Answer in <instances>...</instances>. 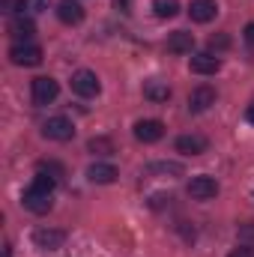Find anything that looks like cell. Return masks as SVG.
<instances>
[{"label":"cell","mask_w":254,"mask_h":257,"mask_svg":"<svg viewBox=\"0 0 254 257\" xmlns=\"http://www.w3.org/2000/svg\"><path fill=\"white\" fill-rule=\"evenodd\" d=\"M135 138L141 144H156L165 138V123L162 120H138L135 123Z\"/></svg>","instance_id":"cell-9"},{"label":"cell","mask_w":254,"mask_h":257,"mask_svg":"<svg viewBox=\"0 0 254 257\" xmlns=\"http://www.w3.org/2000/svg\"><path fill=\"white\" fill-rule=\"evenodd\" d=\"M218 15V3L215 0H191L189 3V18L194 24H209Z\"/></svg>","instance_id":"cell-10"},{"label":"cell","mask_w":254,"mask_h":257,"mask_svg":"<svg viewBox=\"0 0 254 257\" xmlns=\"http://www.w3.org/2000/svg\"><path fill=\"white\" fill-rule=\"evenodd\" d=\"M144 99H150V102H168L171 99V87L165 81H147L144 84Z\"/></svg>","instance_id":"cell-18"},{"label":"cell","mask_w":254,"mask_h":257,"mask_svg":"<svg viewBox=\"0 0 254 257\" xmlns=\"http://www.w3.org/2000/svg\"><path fill=\"white\" fill-rule=\"evenodd\" d=\"M63 242L66 230H57V227H36L33 230V245L42 251H57V248H63Z\"/></svg>","instance_id":"cell-6"},{"label":"cell","mask_w":254,"mask_h":257,"mask_svg":"<svg viewBox=\"0 0 254 257\" xmlns=\"http://www.w3.org/2000/svg\"><path fill=\"white\" fill-rule=\"evenodd\" d=\"M147 174L177 180V177H183V174H186V168H183L180 162H150V165H147Z\"/></svg>","instance_id":"cell-16"},{"label":"cell","mask_w":254,"mask_h":257,"mask_svg":"<svg viewBox=\"0 0 254 257\" xmlns=\"http://www.w3.org/2000/svg\"><path fill=\"white\" fill-rule=\"evenodd\" d=\"M227 257H254V245H239V248H233Z\"/></svg>","instance_id":"cell-25"},{"label":"cell","mask_w":254,"mask_h":257,"mask_svg":"<svg viewBox=\"0 0 254 257\" xmlns=\"http://www.w3.org/2000/svg\"><path fill=\"white\" fill-rule=\"evenodd\" d=\"M39 171H45V174H51V177H63V168H60L57 162H39Z\"/></svg>","instance_id":"cell-23"},{"label":"cell","mask_w":254,"mask_h":257,"mask_svg":"<svg viewBox=\"0 0 254 257\" xmlns=\"http://www.w3.org/2000/svg\"><path fill=\"white\" fill-rule=\"evenodd\" d=\"M57 93H60V84L51 78V75H39V78H33V84H30V96H33V105H51L54 99H57Z\"/></svg>","instance_id":"cell-2"},{"label":"cell","mask_w":254,"mask_h":257,"mask_svg":"<svg viewBox=\"0 0 254 257\" xmlns=\"http://www.w3.org/2000/svg\"><path fill=\"white\" fill-rule=\"evenodd\" d=\"M9 63L12 66H24V69L39 66L42 63V48L33 45V42H15V45L9 48Z\"/></svg>","instance_id":"cell-3"},{"label":"cell","mask_w":254,"mask_h":257,"mask_svg":"<svg viewBox=\"0 0 254 257\" xmlns=\"http://www.w3.org/2000/svg\"><path fill=\"white\" fill-rule=\"evenodd\" d=\"M239 236H245V239H254V224H251V221L239 227Z\"/></svg>","instance_id":"cell-26"},{"label":"cell","mask_w":254,"mask_h":257,"mask_svg":"<svg viewBox=\"0 0 254 257\" xmlns=\"http://www.w3.org/2000/svg\"><path fill=\"white\" fill-rule=\"evenodd\" d=\"M54 186H57V177H51V174L39 171V174L33 177L30 189L21 194V206H24V209H30V212H36V215H45V212L54 206V200H51Z\"/></svg>","instance_id":"cell-1"},{"label":"cell","mask_w":254,"mask_h":257,"mask_svg":"<svg viewBox=\"0 0 254 257\" xmlns=\"http://www.w3.org/2000/svg\"><path fill=\"white\" fill-rule=\"evenodd\" d=\"M242 36H245V42H248V45H254V21H251V24H245V33H242Z\"/></svg>","instance_id":"cell-27"},{"label":"cell","mask_w":254,"mask_h":257,"mask_svg":"<svg viewBox=\"0 0 254 257\" xmlns=\"http://www.w3.org/2000/svg\"><path fill=\"white\" fill-rule=\"evenodd\" d=\"M153 9L159 18H174L180 12V3L177 0H153Z\"/></svg>","instance_id":"cell-19"},{"label":"cell","mask_w":254,"mask_h":257,"mask_svg":"<svg viewBox=\"0 0 254 257\" xmlns=\"http://www.w3.org/2000/svg\"><path fill=\"white\" fill-rule=\"evenodd\" d=\"M245 120H248V123H254V102L245 108Z\"/></svg>","instance_id":"cell-29"},{"label":"cell","mask_w":254,"mask_h":257,"mask_svg":"<svg viewBox=\"0 0 254 257\" xmlns=\"http://www.w3.org/2000/svg\"><path fill=\"white\" fill-rule=\"evenodd\" d=\"M191 48H194V33H189V30H174L168 36V51L171 54H191Z\"/></svg>","instance_id":"cell-13"},{"label":"cell","mask_w":254,"mask_h":257,"mask_svg":"<svg viewBox=\"0 0 254 257\" xmlns=\"http://www.w3.org/2000/svg\"><path fill=\"white\" fill-rule=\"evenodd\" d=\"M3 257H12V248H9V245H6V248H3Z\"/></svg>","instance_id":"cell-30"},{"label":"cell","mask_w":254,"mask_h":257,"mask_svg":"<svg viewBox=\"0 0 254 257\" xmlns=\"http://www.w3.org/2000/svg\"><path fill=\"white\" fill-rule=\"evenodd\" d=\"M0 9H3V12H15V9H24V0H0Z\"/></svg>","instance_id":"cell-24"},{"label":"cell","mask_w":254,"mask_h":257,"mask_svg":"<svg viewBox=\"0 0 254 257\" xmlns=\"http://www.w3.org/2000/svg\"><path fill=\"white\" fill-rule=\"evenodd\" d=\"M99 90H102V84H99V75L96 72L78 69L72 75V93H78L81 99H93V96H99Z\"/></svg>","instance_id":"cell-4"},{"label":"cell","mask_w":254,"mask_h":257,"mask_svg":"<svg viewBox=\"0 0 254 257\" xmlns=\"http://www.w3.org/2000/svg\"><path fill=\"white\" fill-rule=\"evenodd\" d=\"M87 177H90V183H96V186H111V183H117L120 171H117L114 165H108V162H96V165L87 168Z\"/></svg>","instance_id":"cell-12"},{"label":"cell","mask_w":254,"mask_h":257,"mask_svg":"<svg viewBox=\"0 0 254 257\" xmlns=\"http://www.w3.org/2000/svg\"><path fill=\"white\" fill-rule=\"evenodd\" d=\"M212 105H215V90L209 84H200V87H194L189 93V111L191 114H203Z\"/></svg>","instance_id":"cell-8"},{"label":"cell","mask_w":254,"mask_h":257,"mask_svg":"<svg viewBox=\"0 0 254 257\" xmlns=\"http://www.w3.org/2000/svg\"><path fill=\"white\" fill-rule=\"evenodd\" d=\"M117 9H120V12H129V9H132V0H117Z\"/></svg>","instance_id":"cell-28"},{"label":"cell","mask_w":254,"mask_h":257,"mask_svg":"<svg viewBox=\"0 0 254 257\" xmlns=\"http://www.w3.org/2000/svg\"><path fill=\"white\" fill-rule=\"evenodd\" d=\"M206 147H209V141H206L203 135H197V132L177 138V153H183V156H203Z\"/></svg>","instance_id":"cell-11"},{"label":"cell","mask_w":254,"mask_h":257,"mask_svg":"<svg viewBox=\"0 0 254 257\" xmlns=\"http://www.w3.org/2000/svg\"><path fill=\"white\" fill-rule=\"evenodd\" d=\"M206 45H209V54H212V51L218 54V51L230 48V36H227V33H215V36H209V42H206Z\"/></svg>","instance_id":"cell-21"},{"label":"cell","mask_w":254,"mask_h":257,"mask_svg":"<svg viewBox=\"0 0 254 257\" xmlns=\"http://www.w3.org/2000/svg\"><path fill=\"white\" fill-rule=\"evenodd\" d=\"M48 3H51V0H24V12H27V15H39V12L48 9Z\"/></svg>","instance_id":"cell-22"},{"label":"cell","mask_w":254,"mask_h":257,"mask_svg":"<svg viewBox=\"0 0 254 257\" xmlns=\"http://www.w3.org/2000/svg\"><path fill=\"white\" fill-rule=\"evenodd\" d=\"M42 135H45L48 141L66 144V141H72V138H75V126H72V120H69V117H48V120H45V126H42Z\"/></svg>","instance_id":"cell-5"},{"label":"cell","mask_w":254,"mask_h":257,"mask_svg":"<svg viewBox=\"0 0 254 257\" xmlns=\"http://www.w3.org/2000/svg\"><path fill=\"white\" fill-rule=\"evenodd\" d=\"M189 69L194 75H215V72L221 69V60L212 57V54H197V57H191Z\"/></svg>","instance_id":"cell-17"},{"label":"cell","mask_w":254,"mask_h":257,"mask_svg":"<svg viewBox=\"0 0 254 257\" xmlns=\"http://www.w3.org/2000/svg\"><path fill=\"white\" fill-rule=\"evenodd\" d=\"M87 147H90V153H99V156H111L114 153V144L108 138H93Z\"/></svg>","instance_id":"cell-20"},{"label":"cell","mask_w":254,"mask_h":257,"mask_svg":"<svg viewBox=\"0 0 254 257\" xmlns=\"http://www.w3.org/2000/svg\"><path fill=\"white\" fill-rule=\"evenodd\" d=\"M57 18L63 24H81L84 21V6L78 0H60L57 3Z\"/></svg>","instance_id":"cell-14"},{"label":"cell","mask_w":254,"mask_h":257,"mask_svg":"<svg viewBox=\"0 0 254 257\" xmlns=\"http://www.w3.org/2000/svg\"><path fill=\"white\" fill-rule=\"evenodd\" d=\"M33 33H36L33 18L18 15V18H12V21H9V36H15L18 42H30V39H33Z\"/></svg>","instance_id":"cell-15"},{"label":"cell","mask_w":254,"mask_h":257,"mask_svg":"<svg viewBox=\"0 0 254 257\" xmlns=\"http://www.w3.org/2000/svg\"><path fill=\"white\" fill-rule=\"evenodd\" d=\"M215 194H218V183H215V177H209V174H197V177H191L189 197H194V200H212Z\"/></svg>","instance_id":"cell-7"}]
</instances>
